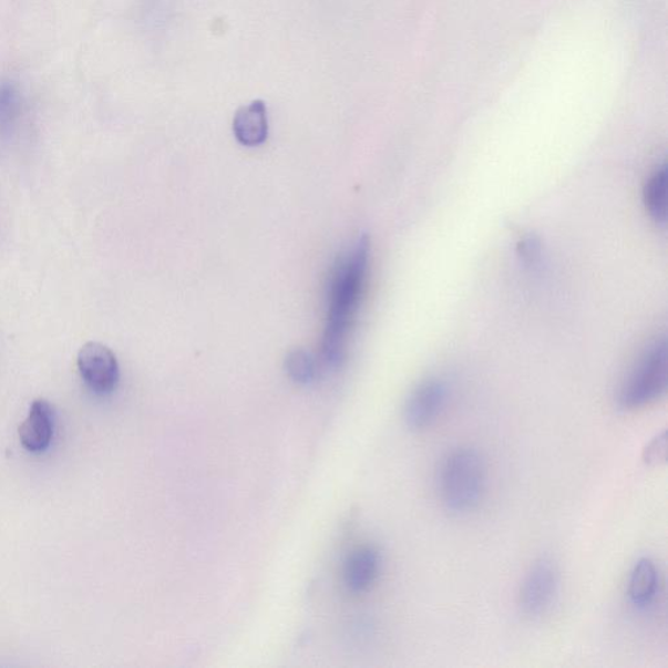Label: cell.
<instances>
[{
    "instance_id": "1",
    "label": "cell",
    "mask_w": 668,
    "mask_h": 668,
    "mask_svg": "<svg viewBox=\"0 0 668 668\" xmlns=\"http://www.w3.org/2000/svg\"><path fill=\"white\" fill-rule=\"evenodd\" d=\"M370 238L362 235L337 263L330 277L328 310L321 357L329 367H339L347 356L349 336L358 317L370 264Z\"/></svg>"
},
{
    "instance_id": "2",
    "label": "cell",
    "mask_w": 668,
    "mask_h": 668,
    "mask_svg": "<svg viewBox=\"0 0 668 668\" xmlns=\"http://www.w3.org/2000/svg\"><path fill=\"white\" fill-rule=\"evenodd\" d=\"M486 469L480 453L472 448H458L440 462L438 491L448 511L466 513L480 504Z\"/></svg>"
},
{
    "instance_id": "3",
    "label": "cell",
    "mask_w": 668,
    "mask_h": 668,
    "mask_svg": "<svg viewBox=\"0 0 668 668\" xmlns=\"http://www.w3.org/2000/svg\"><path fill=\"white\" fill-rule=\"evenodd\" d=\"M668 383L666 339L651 343L620 388L621 409H640L664 398Z\"/></svg>"
},
{
    "instance_id": "4",
    "label": "cell",
    "mask_w": 668,
    "mask_h": 668,
    "mask_svg": "<svg viewBox=\"0 0 668 668\" xmlns=\"http://www.w3.org/2000/svg\"><path fill=\"white\" fill-rule=\"evenodd\" d=\"M80 377L92 392L112 393L120 381V364L112 350L100 342H88L79 351Z\"/></svg>"
},
{
    "instance_id": "5",
    "label": "cell",
    "mask_w": 668,
    "mask_h": 668,
    "mask_svg": "<svg viewBox=\"0 0 668 668\" xmlns=\"http://www.w3.org/2000/svg\"><path fill=\"white\" fill-rule=\"evenodd\" d=\"M559 592V572L548 559L533 564L521 586L520 605L526 615L539 616L552 608Z\"/></svg>"
},
{
    "instance_id": "6",
    "label": "cell",
    "mask_w": 668,
    "mask_h": 668,
    "mask_svg": "<svg viewBox=\"0 0 668 668\" xmlns=\"http://www.w3.org/2000/svg\"><path fill=\"white\" fill-rule=\"evenodd\" d=\"M446 395L448 388L443 380L429 379L418 386L410 394L403 410L408 428L413 431L430 428L442 413Z\"/></svg>"
},
{
    "instance_id": "7",
    "label": "cell",
    "mask_w": 668,
    "mask_h": 668,
    "mask_svg": "<svg viewBox=\"0 0 668 668\" xmlns=\"http://www.w3.org/2000/svg\"><path fill=\"white\" fill-rule=\"evenodd\" d=\"M54 410L45 400H35L27 420L20 424L19 438L28 452L42 453L54 436Z\"/></svg>"
},
{
    "instance_id": "8",
    "label": "cell",
    "mask_w": 668,
    "mask_h": 668,
    "mask_svg": "<svg viewBox=\"0 0 668 668\" xmlns=\"http://www.w3.org/2000/svg\"><path fill=\"white\" fill-rule=\"evenodd\" d=\"M380 554L371 546L358 547L345 563L343 582L352 593H364L376 584L380 572Z\"/></svg>"
},
{
    "instance_id": "9",
    "label": "cell",
    "mask_w": 668,
    "mask_h": 668,
    "mask_svg": "<svg viewBox=\"0 0 668 668\" xmlns=\"http://www.w3.org/2000/svg\"><path fill=\"white\" fill-rule=\"evenodd\" d=\"M233 130L235 138L245 146H259L268 138L267 107L263 101H254L235 114Z\"/></svg>"
},
{
    "instance_id": "10",
    "label": "cell",
    "mask_w": 668,
    "mask_h": 668,
    "mask_svg": "<svg viewBox=\"0 0 668 668\" xmlns=\"http://www.w3.org/2000/svg\"><path fill=\"white\" fill-rule=\"evenodd\" d=\"M659 587L656 564L648 557L638 561L629 577L628 596L637 608L649 607L655 602Z\"/></svg>"
},
{
    "instance_id": "11",
    "label": "cell",
    "mask_w": 668,
    "mask_h": 668,
    "mask_svg": "<svg viewBox=\"0 0 668 668\" xmlns=\"http://www.w3.org/2000/svg\"><path fill=\"white\" fill-rule=\"evenodd\" d=\"M24 113V95L12 80L0 82V141H7L17 131Z\"/></svg>"
},
{
    "instance_id": "12",
    "label": "cell",
    "mask_w": 668,
    "mask_h": 668,
    "mask_svg": "<svg viewBox=\"0 0 668 668\" xmlns=\"http://www.w3.org/2000/svg\"><path fill=\"white\" fill-rule=\"evenodd\" d=\"M644 204L650 217L659 225L667 223V167L657 168L646 182Z\"/></svg>"
},
{
    "instance_id": "13",
    "label": "cell",
    "mask_w": 668,
    "mask_h": 668,
    "mask_svg": "<svg viewBox=\"0 0 668 668\" xmlns=\"http://www.w3.org/2000/svg\"><path fill=\"white\" fill-rule=\"evenodd\" d=\"M286 370L289 377L299 384H310L317 378V362L305 350H296L290 352L286 359Z\"/></svg>"
},
{
    "instance_id": "14",
    "label": "cell",
    "mask_w": 668,
    "mask_h": 668,
    "mask_svg": "<svg viewBox=\"0 0 668 668\" xmlns=\"http://www.w3.org/2000/svg\"><path fill=\"white\" fill-rule=\"evenodd\" d=\"M667 459V436L666 431L657 436L644 450V461L649 465L665 464Z\"/></svg>"
},
{
    "instance_id": "15",
    "label": "cell",
    "mask_w": 668,
    "mask_h": 668,
    "mask_svg": "<svg viewBox=\"0 0 668 668\" xmlns=\"http://www.w3.org/2000/svg\"><path fill=\"white\" fill-rule=\"evenodd\" d=\"M518 255L527 266H537L541 260V245L537 239L526 238L518 245Z\"/></svg>"
}]
</instances>
